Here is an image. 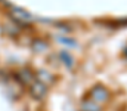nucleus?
Here are the masks:
<instances>
[{"mask_svg": "<svg viewBox=\"0 0 127 111\" xmlns=\"http://www.w3.org/2000/svg\"><path fill=\"white\" fill-rule=\"evenodd\" d=\"M10 15H12V18H13L15 21H18V22H28V21L31 19L28 13H25V12L21 10V9H15V7L12 9Z\"/></svg>", "mask_w": 127, "mask_h": 111, "instance_id": "3", "label": "nucleus"}, {"mask_svg": "<svg viewBox=\"0 0 127 111\" xmlns=\"http://www.w3.org/2000/svg\"><path fill=\"white\" fill-rule=\"evenodd\" d=\"M81 110L83 111H102V108H100L99 104H96V102H93V101L89 99V101H84V102H83Z\"/></svg>", "mask_w": 127, "mask_h": 111, "instance_id": "4", "label": "nucleus"}, {"mask_svg": "<svg viewBox=\"0 0 127 111\" xmlns=\"http://www.w3.org/2000/svg\"><path fill=\"white\" fill-rule=\"evenodd\" d=\"M89 98H90V101H93V102L100 105V104H105L109 99V92L103 86H95L89 92Z\"/></svg>", "mask_w": 127, "mask_h": 111, "instance_id": "1", "label": "nucleus"}, {"mask_svg": "<svg viewBox=\"0 0 127 111\" xmlns=\"http://www.w3.org/2000/svg\"><path fill=\"white\" fill-rule=\"evenodd\" d=\"M30 92H31V95L35 99H41V98H44L47 89H46V86H44L41 81H34V83H31Z\"/></svg>", "mask_w": 127, "mask_h": 111, "instance_id": "2", "label": "nucleus"}]
</instances>
